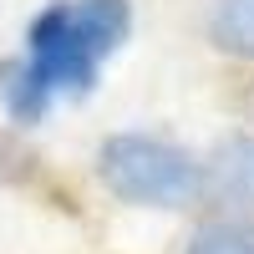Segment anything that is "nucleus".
<instances>
[{
  "label": "nucleus",
  "instance_id": "1",
  "mask_svg": "<svg viewBox=\"0 0 254 254\" xmlns=\"http://www.w3.org/2000/svg\"><path fill=\"white\" fill-rule=\"evenodd\" d=\"M127 31H132V5L127 0H51L26 31V71L51 102L92 92Z\"/></svg>",
  "mask_w": 254,
  "mask_h": 254
},
{
  "label": "nucleus",
  "instance_id": "3",
  "mask_svg": "<svg viewBox=\"0 0 254 254\" xmlns=\"http://www.w3.org/2000/svg\"><path fill=\"white\" fill-rule=\"evenodd\" d=\"M208 188L234 214H254V137H234L219 147L214 168H208Z\"/></svg>",
  "mask_w": 254,
  "mask_h": 254
},
{
  "label": "nucleus",
  "instance_id": "5",
  "mask_svg": "<svg viewBox=\"0 0 254 254\" xmlns=\"http://www.w3.org/2000/svg\"><path fill=\"white\" fill-rule=\"evenodd\" d=\"M0 107H5V117H10V122H20V127H31V122L46 117L51 97L31 81L26 61H0Z\"/></svg>",
  "mask_w": 254,
  "mask_h": 254
},
{
  "label": "nucleus",
  "instance_id": "6",
  "mask_svg": "<svg viewBox=\"0 0 254 254\" xmlns=\"http://www.w3.org/2000/svg\"><path fill=\"white\" fill-rule=\"evenodd\" d=\"M183 254H254V229L244 224H203Z\"/></svg>",
  "mask_w": 254,
  "mask_h": 254
},
{
  "label": "nucleus",
  "instance_id": "2",
  "mask_svg": "<svg viewBox=\"0 0 254 254\" xmlns=\"http://www.w3.org/2000/svg\"><path fill=\"white\" fill-rule=\"evenodd\" d=\"M97 173L122 203L137 208H188L203 193V173L183 147L142 132H117L102 142Z\"/></svg>",
  "mask_w": 254,
  "mask_h": 254
},
{
  "label": "nucleus",
  "instance_id": "4",
  "mask_svg": "<svg viewBox=\"0 0 254 254\" xmlns=\"http://www.w3.org/2000/svg\"><path fill=\"white\" fill-rule=\"evenodd\" d=\"M208 36L219 51L254 61V0H208Z\"/></svg>",
  "mask_w": 254,
  "mask_h": 254
}]
</instances>
